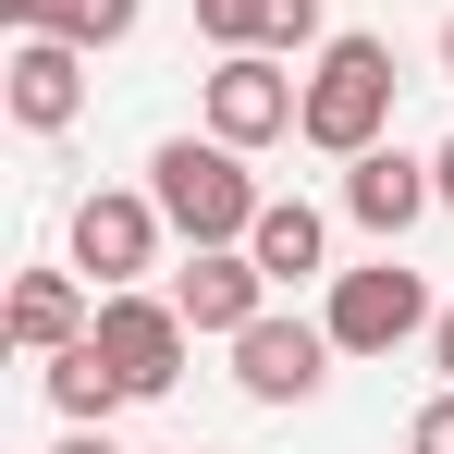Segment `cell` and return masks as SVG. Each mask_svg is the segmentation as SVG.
Instances as JSON below:
<instances>
[{
	"mask_svg": "<svg viewBox=\"0 0 454 454\" xmlns=\"http://www.w3.org/2000/svg\"><path fill=\"white\" fill-rule=\"evenodd\" d=\"M148 197H160V222L184 233V246H246L258 209H270V197L246 184V148H222V136H160Z\"/></svg>",
	"mask_w": 454,
	"mask_h": 454,
	"instance_id": "1",
	"label": "cell"
},
{
	"mask_svg": "<svg viewBox=\"0 0 454 454\" xmlns=\"http://www.w3.org/2000/svg\"><path fill=\"white\" fill-rule=\"evenodd\" d=\"M380 123H393V50H380V37H332L319 74H307L295 136L332 148V160H356V148H380Z\"/></svg>",
	"mask_w": 454,
	"mask_h": 454,
	"instance_id": "2",
	"label": "cell"
},
{
	"mask_svg": "<svg viewBox=\"0 0 454 454\" xmlns=\"http://www.w3.org/2000/svg\"><path fill=\"white\" fill-rule=\"evenodd\" d=\"M319 319H332V344H344V356H393V344H405V332H430L442 307H430V283H418L405 258H369V270H344V283H332Z\"/></svg>",
	"mask_w": 454,
	"mask_h": 454,
	"instance_id": "3",
	"label": "cell"
},
{
	"mask_svg": "<svg viewBox=\"0 0 454 454\" xmlns=\"http://www.w3.org/2000/svg\"><path fill=\"white\" fill-rule=\"evenodd\" d=\"M86 332H98V356L123 369V393L148 405V393H172V380H184V332H197V319H184L172 295H136V283H123V295H98V319H86Z\"/></svg>",
	"mask_w": 454,
	"mask_h": 454,
	"instance_id": "4",
	"label": "cell"
},
{
	"mask_svg": "<svg viewBox=\"0 0 454 454\" xmlns=\"http://www.w3.org/2000/svg\"><path fill=\"white\" fill-rule=\"evenodd\" d=\"M332 356H344L332 319H246V332H233V380H246L258 405H307V393L332 380Z\"/></svg>",
	"mask_w": 454,
	"mask_h": 454,
	"instance_id": "5",
	"label": "cell"
},
{
	"mask_svg": "<svg viewBox=\"0 0 454 454\" xmlns=\"http://www.w3.org/2000/svg\"><path fill=\"white\" fill-rule=\"evenodd\" d=\"M307 86L270 62V50H222V74H209V136L222 148H270V136H295Z\"/></svg>",
	"mask_w": 454,
	"mask_h": 454,
	"instance_id": "6",
	"label": "cell"
},
{
	"mask_svg": "<svg viewBox=\"0 0 454 454\" xmlns=\"http://www.w3.org/2000/svg\"><path fill=\"white\" fill-rule=\"evenodd\" d=\"M0 98H12L25 136H62V123L86 111V50H74V37H50V25H25L12 62H0Z\"/></svg>",
	"mask_w": 454,
	"mask_h": 454,
	"instance_id": "7",
	"label": "cell"
},
{
	"mask_svg": "<svg viewBox=\"0 0 454 454\" xmlns=\"http://www.w3.org/2000/svg\"><path fill=\"white\" fill-rule=\"evenodd\" d=\"M160 258V197H74V270L98 295H123Z\"/></svg>",
	"mask_w": 454,
	"mask_h": 454,
	"instance_id": "8",
	"label": "cell"
},
{
	"mask_svg": "<svg viewBox=\"0 0 454 454\" xmlns=\"http://www.w3.org/2000/svg\"><path fill=\"white\" fill-rule=\"evenodd\" d=\"M172 307H184L197 332H222V344H233L246 319H270V270H258L246 246H197V258L172 270Z\"/></svg>",
	"mask_w": 454,
	"mask_h": 454,
	"instance_id": "9",
	"label": "cell"
},
{
	"mask_svg": "<svg viewBox=\"0 0 454 454\" xmlns=\"http://www.w3.org/2000/svg\"><path fill=\"white\" fill-rule=\"evenodd\" d=\"M344 209H356V233L393 246L418 209H442V184H430V160H405V148H356L344 160Z\"/></svg>",
	"mask_w": 454,
	"mask_h": 454,
	"instance_id": "10",
	"label": "cell"
},
{
	"mask_svg": "<svg viewBox=\"0 0 454 454\" xmlns=\"http://www.w3.org/2000/svg\"><path fill=\"white\" fill-rule=\"evenodd\" d=\"M197 37L209 50H307L319 0H197Z\"/></svg>",
	"mask_w": 454,
	"mask_h": 454,
	"instance_id": "11",
	"label": "cell"
},
{
	"mask_svg": "<svg viewBox=\"0 0 454 454\" xmlns=\"http://www.w3.org/2000/svg\"><path fill=\"white\" fill-rule=\"evenodd\" d=\"M12 344H25V356H62V344H86V295L62 283V270H25V283H12Z\"/></svg>",
	"mask_w": 454,
	"mask_h": 454,
	"instance_id": "12",
	"label": "cell"
},
{
	"mask_svg": "<svg viewBox=\"0 0 454 454\" xmlns=\"http://www.w3.org/2000/svg\"><path fill=\"white\" fill-rule=\"evenodd\" d=\"M50 405H62V418H74V430H111V405H136V393H123V369H111V356H98V332H86V344H62V356H50Z\"/></svg>",
	"mask_w": 454,
	"mask_h": 454,
	"instance_id": "13",
	"label": "cell"
},
{
	"mask_svg": "<svg viewBox=\"0 0 454 454\" xmlns=\"http://www.w3.org/2000/svg\"><path fill=\"white\" fill-rule=\"evenodd\" d=\"M246 258H258L270 283H307V270H319V209H307V197H270L258 233H246Z\"/></svg>",
	"mask_w": 454,
	"mask_h": 454,
	"instance_id": "14",
	"label": "cell"
},
{
	"mask_svg": "<svg viewBox=\"0 0 454 454\" xmlns=\"http://www.w3.org/2000/svg\"><path fill=\"white\" fill-rule=\"evenodd\" d=\"M0 12H12V37H25V25H50V37H74V50L136 37V0H0Z\"/></svg>",
	"mask_w": 454,
	"mask_h": 454,
	"instance_id": "15",
	"label": "cell"
},
{
	"mask_svg": "<svg viewBox=\"0 0 454 454\" xmlns=\"http://www.w3.org/2000/svg\"><path fill=\"white\" fill-rule=\"evenodd\" d=\"M405 454H454V380L418 405V430H405Z\"/></svg>",
	"mask_w": 454,
	"mask_h": 454,
	"instance_id": "16",
	"label": "cell"
},
{
	"mask_svg": "<svg viewBox=\"0 0 454 454\" xmlns=\"http://www.w3.org/2000/svg\"><path fill=\"white\" fill-rule=\"evenodd\" d=\"M430 356H442V380H454V307H442V319H430Z\"/></svg>",
	"mask_w": 454,
	"mask_h": 454,
	"instance_id": "17",
	"label": "cell"
},
{
	"mask_svg": "<svg viewBox=\"0 0 454 454\" xmlns=\"http://www.w3.org/2000/svg\"><path fill=\"white\" fill-rule=\"evenodd\" d=\"M430 184H442V209H454V136H442V148H430Z\"/></svg>",
	"mask_w": 454,
	"mask_h": 454,
	"instance_id": "18",
	"label": "cell"
},
{
	"mask_svg": "<svg viewBox=\"0 0 454 454\" xmlns=\"http://www.w3.org/2000/svg\"><path fill=\"white\" fill-rule=\"evenodd\" d=\"M62 454H123V442H111V430H74V442H62Z\"/></svg>",
	"mask_w": 454,
	"mask_h": 454,
	"instance_id": "19",
	"label": "cell"
},
{
	"mask_svg": "<svg viewBox=\"0 0 454 454\" xmlns=\"http://www.w3.org/2000/svg\"><path fill=\"white\" fill-rule=\"evenodd\" d=\"M442 74H454V25H442Z\"/></svg>",
	"mask_w": 454,
	"mask_h": 454,
	"instance_id": "20",
	"label": "cell"
}]
</instances>
